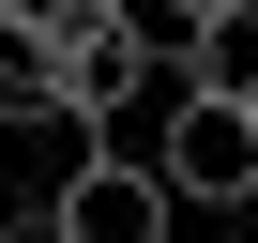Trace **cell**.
<instances>
[{"instance_id": "obj_4", "label": "cell", "mask_w": 258, "mask_h": 243, "mask_svg": "<svg viewBox=\"0 0 258 243\" xmlns=\"http://www.w3.org/2000/svg\"><path fill=\"white\" fill-rule=\"evenodd\" d=\"M0 122H76V91H61V31H31V16H0Z\"/></svg>"}, {"instance_id": "obj_2", "label": "cell", "mask_w": 258, "mask_h": 243, "mask_svg": "<svg viewBox=\"0 0 258 243\" xmlns=\"http://www.w3.org/2000/svg\"><path fill=\"white\" fill-rule=\"evenodd\" d=\"M152 152H167L182 213H243V198H258V106H243V91H182Z\"/></svg>"}, {"instance_id": "obj_3", "label": "cell", "mask_w": 258, "mask_h": 243, "mask_svg": "<svg viewBox=\"0 0 258 243\" xmlns=\"http://www.w3.org/2000/svg\"><path fill=\"white\" fill-rule=\"evenodd\" d=\"M167 91H243V106H258V0H228V16H198V31H182Z\"/></svg>"}, {"instance_id": "obj_1", "label": "cell", "mask_w": 258, "mask_h": 243, "mask_svg": "<svg viewBox=\"0 0 258 243\" xmlns=\"http://www.w3.org/2000/svg\"><path fill=\"white\" fill-rule=\"evenodd\" d=\"M46 228H61V243H182V183H167V152H121V137H91V152L61 167Z\"/></svg>"}, {"instance_id": "obj_5", "label": "cell", "mask_w": 258, "mask_h": 243, "mask_svg": "<svg viewBox=\"0 0 258 243\" xmlns=\"http://www.w3.org/2000/svg\"><path fill=\"white\" fill-rule=\"evenodd\" d=\"M0 243H16V213H0Z\"/></svg>"}, {"instance_id": "obj_6", "label": "cell", "mask_w": 258, "mask_h": 243, "mask_svg": "<svg viewBox=\"0 0 258 243\" xmlns=\"http://www.w3.org/2000/svg\"><path fill=\"white\" fill-rule=\"evenodd\" d=\"M46 243H61V228H46Z\"/></svg>"}]
</instances>
